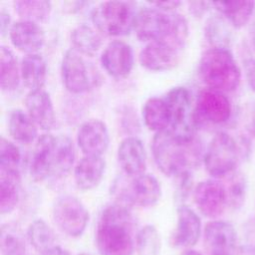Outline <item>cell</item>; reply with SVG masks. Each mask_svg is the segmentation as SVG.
I'll use <instances>...</instances> for the list:
<instances>
[{
	"label": "cell",
	"mask_w": 255,
	"mask_h": 255,
	"mask_svg": "<svg viewBox=\"0 0 255 255\" xmlns=\"http://www.w3.org/2000/svg\"><path fill=\"white\" fill-rule=\"evenodd\" d=\"M135 223L129 208L122 203L108 205L101 213L96 244L101 255H132L135 247Z\"/></svg>",
	"instance_id": "1"
},
{
	"label": "cell",
	"mask_w": 255,
	"mask_h": 255,
	"mask_svg": "<svg viewBox=\"0 0 255 255\" xmlns=\"http://www.w3.org/2000/svg\"><path fill=\"white\" fill-rule=\"evenodd\" d=\"M133 30L140 41H162L180 51L184 49L189 35L188 22L183 15L154 6L141 8L136 13Z\"/></svg>",
	"instance_id": "2"
},
{
	"label": "cell",
	"mask_w": 255,
	"mask_h": 255,
	"mask_svg": "<svg viewBox=\"0 0 255 255\" xmlns=\"http://www.w3.org/2000/svg\"><path fill=\"white\" fill-rule=\"evenodd\" d=\"M151 150L158 169L166 176L172 177L190 171L201 157V147L196 139L183 141L168 129L154 134Z\"/></svg>",
	"instance_id": "3"
},
{
	"label": "cell",
	"mask_w": 255,
	"mask_h": 255,
	"mask_svg": "<svg viewBox=\"0 0 255 255\" xmlns=\"http://www.w3.org/2000/svg\"><path fill=\"white\" fill-rule=\"evenodd\" d=\"M198 74L208 89L222 93L235 91L241 81V70L229 49L206 50L200 57Z\"/></svg>",
	"instance_id": "4"
},
{
	"label": "cell",
	"mask_w": 255,
	"mask_h": 255,
	"mask_svg": "<svg viewBox=\"0 0 255 255\" xmlns=\"http://www.w3.org/2000/svg\"><path fill=\"white\" fill-rule=\"evenodd\" d=\"M136 13L132 2L105 1L93 9L91 19L101 34L125 36L133 29Z\"/></svg>",
	"instance_id": "5"
},
{
	"label": "cell",
	"mask_w": 255,
	"mask_h": 255,
	"mask_svg": "<svg viewBox=\"0 0 255 255\" xmlns=\"http://www.w3.org/2000/svg\"><path fill=\"white\" fill-rule=\"evenodd\" d=\"M241 154L242 149L236 139L225 131H218L203 154L205 169L215 178L230 175L235 171Z\"/></svg>",
	"instance_id": "6"
},
{
	"label": "cell",
	"mask_w": 255,
	"mask_h": 255,
	"mask_svg": "<svg viewBox=\"0 0 255 255\" xmlns=\"http://www.w3.org/2000/svg\"><path fill=\"white\" fill-rule=\"evenodd\" d=\"M171 115V123L168 130L183 141L196 139V123L194 110H192V98L184 87L171 88L163 98Z\"/></svg>",
	"instance_id": "7"
},
{
	"label": "cell",
	"mask_w": 255,
	"mask_h": 255,
	"mask_svg": "<svg viewBox=\"0 0 255 255\" xmlns=\"http://www.w3.org/2000/svg\"><path fill=\"white\" fill-rule=\"evenodd\" d=\"M53 219L57 227L70 237L81 236L89 222V211L76 196L65 194L53 205Z\"/></svg>",
	"instance_id": "8"
},
{
	"label": "cell",
	"mask_w": 255,
	"mask_h": 255,
	"mask_svg": "<svg viewBox=\"0 0 255 255\" xmlns=\"http://www.w3.org/2000/svg\"><path fill=\"white\" fill-rule=\"evenodd\" d=\"M61 75L65 88L73 94H83L95 86L96 72L89 67L83 56L74 49L63 55Z\"/></svg>",
	"instance_id": "9"
},
{
	"label": "cell",
	"mask_w": 255,
	"mask_h": 255,
	"mask_svg": "<svg viewBox=\"0 0 255 255\" xmlns=\"http://www.w3.org/2000/svg\"><path fill=\"white\" fill-rule=\"evenodd\" d=\"M232 115V105L225 93L212 90H202L196 100L194 120L198 123L220 125L226 123Z\"/></svg>",
	"instance_id": "10"
},
{
	"label": "cell",
	"mask_w": 255,
	"mask_h": 255,
	"mask_svg": "<svg viewBox=\"0 0 255 255\" xmlns=\"http://www.w3.org/2000/svg\"><path fill=\"white\" fill-rule=\"evenodd\" d=\"M160 196L161 185L159 181L152 174L147 173L133 177L119 192L121 203L128 207H150L158 202Z\"/></svg>",
	"instance_id": "11"
},
{
	"label": "cell",
	"mask_w": 255,
	"mask_h": 255,
	"mask_svg": "<svg viewBox=\"0 0 255 255\" xmlns=\"http://www.w3.org/2000/svg\"><path fill=\"white\" fill-rule=\"evenodd\" d=\"M193 199L198 210L206 217H219L228 206L225 185L217 179H205L193 189Z\"/></svg>",
	"instance_id": "12"
},
{
	"label": "cell",
	"mask_w": 255,
	"mask_h": 255,
	"mask_svg": "<svg viewBox=\"0 0 255 255\" xmlns=\"http://www.w3.org/2000/svg\"><path fill=\"white\" fill-rule=\"evenodd\" d=\"M133 63L132 48L122 40L110 42L101 55V64L104 70L116 79L128 77L133 68Z\"/></svg>",
	"instance_id": "13"
},
{
	"label": "cell",
	"mask_w": 255,
	"mask_h": 255,
	"mask_svg": "<svg viewBox=\"0 0 255 255\" xmlns=\"http://www.w3.org/2000/svg\"><path fill=\"white\" fill-rule=\"evenodd\" d=\"M203 239L209 255H233L237 234L230 222L215 219L205 225Z\"/></svg>",
	"instance_id": "14"
},
{
	"label": "cell",
	"mask_w": 255,
	"mask_h": 255,
	"mask_svg": "<svg viewBox=\"0 0 255 255\" xmlns=\"http://www.w3.org/2000/svg\"><path fill=\"white\" fill-rule=\"evenodd\" d=\"M77 141L84 155L102 156L110 144L109 129L99 119L88 120L80 126Z\"/></svg>",
	"instance_id": "15"
},
{
	"label": "cell",
	"mask_w": 255,
	"mask_h": 255,
	"mask_svg": "<svg viewBox=\"0 0 255 255\" xmlns=\"http://www.w3.org/2000/svg\"><path fill=\"white\" fill-rule=\"evenodd\" d=\"M56 136L50 132L41 134L34 146L29 172L35 181H43L53 175Z\"/></svg>",
	"instance_id": "16"
},
{
	"label": "cell",
	"mask_w": 255,
	"mask_h": 255,
	"mask_svg": "<svg viewBox=\"0 0 255 255\" xmlns=\"http://www.w3.org/2000/svg\"><path fill=\"white\" fill-rule=\"evenodd\" d=\"M180 53V50L165 42L153 41L147 43L140 51L138 60L146 70L153 72L167 71L178 64Z\"/></svg>",
	"instance_id": "17"
},
{
	"label": "cell",
	"mask_w": 255,
	"mask_h": 255,
	"mask_svg": "<svg viewBox=\"0 0 255 255\" xmlns=\"http://www.w3.org/2000/svg\"><path fill=\"white\" fill-rule=\"evenodd\" d=\"M177 223L170 236V244L175 248H186L196 244L201 233L199 216L188 206L177 207Z\"/></svg>",
	"instance_id": "18"
},
{
	"label": "cell",
	"mask_w": 255,
	"mask_h": 255,
	"mask_svg": "<svg viewBox=\"0 0 255 255\" xmlns=\"http://www.w3.org/2000/svg\"><path fill=\"white\" fill-rule=\"evenodd\" d=\"M9 38L12 45L19 51L30 54H37L45 44V32L35 22L19 20L12 24L9 31Z\"/></svg>",
	"instance_id": "19"
},
{
	"label": "cell",
	"mask_w": 255,
	"mask_h": 255,
	"mask_svg": "<svg viewBox=\"0 0 255 255\" xmlns=\"http://www.w3.org/2000/svg\"><path fill=\"white\" fill-rule=\"evenodd\" d=\"M118 161L123 171L129 176L144 173L146 151L142 141L135 136L124 138L118 148Z\"/></svg>",
	"instance_id": "20"
},
{
	"label": "cell",
	"mask_w": 255,
	"mask_h": 255,
	"mask_svg": "<svg viewBox=\"0 0 255 255\" xmlns=\"http://www.w3.org/2000/svg\"><path fill=\"white\" fill-rule=\"evenodd\" d=\"M27 114L38 128L50 130L56 123V115L50 95L44 90L29 91L25 98Z\"/></svg>",
	"instance_id": "21"
},
{
	"label": "cell",
	"mask_w": 255,
	"mask_h": 255,
	"mask_svg": "<svg viewBox=\"0 0 255 255\" xmlns=\"http://www.w3.org/2000/svg\"><path fill=\"white\" fill-rule=\"evenodd\" d=\"M106 170V161L102 156L84 155L74 168V179L81 190H91L102 181Z\"/></svg>",
	"instance_id": "22"
},
{
	"label": "cell",
	"mask_w": 255,
	"mask_h": 255,
	"mask_svg": "<svg viewBox=\"0 0 255 255\" xmlns=\"http://www.w3.org/2000/svg\"><path fill=\"white\" fill-rule=\"evenodd\" d=\"M21 79L29 91L43 90L47 79V63L40 54L26 55L20 64Z\"/></svg>",
	"instance_id": "23"
},
{
	"label": "cell",
	"mask_w": 255,
	"mask_h": 255,
	"mask_svg": "<svg viewBox=\"0 0 255 255\" xmlns=\"http://www.w3.org/2000/svg\"><path fill=\"white\" fill-rule=\"evenodd\" d=\"M142 118L148 129L155 133L168 129L171 123L170 111L163 98L147 99L142 107Z\"/></svg>",
	"instance_id": "24"
},
{
	"label": "cell",
	"mask_w": 255,
	"mask_h": 255,
	"mask_svg": "<svg viewBox=\"0 0 255 255\" xmlns=\"http://www.w3.org/2000/svg\"><path fill=\"white\" fill-rule=\"evenodd\" d=\"M212 7L233 28L240 29L250 21L255 10V1H217L212 2Z\"/></svg>",
	"instance_id": "25"
},
{
	"label": "cell",
	"mask_w": 255,
	"mask_h": 255,
	"mask_svg": "<svg viewBox=\"0 0 255 255\" xmlns=\"http://www.w3.org/2000/svg\"><path fill=\"white\" fill-rule=\"evenodd\" d=\"M8 130L11 137L21 143H30L38 136V127L30 116L20 109L11 111L8 118Z\"/></svg>",
	"instance_id": "26"
},
{
	"label": "cell",
	"mask_w": 255,
	"mask_h": 255,
	"mask_svg": "<svg viewBox=\"0 0 255 255\" xmlns=\"http://www.w3.org/2000/svg\"><path fill=\"white\" fill-rule=\"evenodd\" d=\"M71 42L74 50L86 56L95 55L103 43L100 32L87 24L78 25L72 30Z\"/></svg>",
	"instance_id": "27"
},
{
	"label": "cell",
	"mask_w": 255,
	"mask_h": 255,
	"mask_svg": "<svg viewBox=\"0 0 255 255\" xmlns=\"http://www.w3.org/2000/svg\"><path fill=\"white\" fill-rule=\"evenodd\" d=\"M20 196V172L0 170V211L10 213L16 207Z\"/></svg>",
	"instance_id": "28"
},
{
	"label": "cell",
	"mask_w": 255,
	"mask_h": 255,
	"mask_svg": "<svg viewBox=\"0 0 255 255\" xmlns=\"http://www.w3.org/2000/svg\"><path fill=\"white\" fill-rule=\"evenodd\" d=\"M232 27L229 22L220 14L209 17L205 23L204 35L211 48L228 49L232 40Z\"/></svg>",
	"instance_id": "29"
},
{
	"label": "cell",
	"mask_w": 255,
	"mask_h": 255,
	"mask_svg": "<svg viewBox=\"0 0 255 255\" xmlns=\"http://www.w3.org/2000/svg\"><path fill=\"white\" fill-rule=\"evenodd\" d=\"M21 72L17 58L6 46L0 48V86L3 91L15 90L20 82Z\"/></svg>",
	"instance_id": "30"
},
{
	"label": "cell",
	"mask_w": 255,
	"mask_h": 255,
	"mask_svg": "<svg viewBox=\"0 0 255 255\" xmlns=\"http://www.w3.org/2000/svg\"><path fill=\"white\" fill-rule=\"evenodd\" d=\"M75 157L76 152L72 139L68 135H57L54 168L52 176L63 177L67 175L74 165Z\"/></svg>",
	"instance_id": "31"
},
{
	"label": "cell",
	"mask_w": 255,
	"mask_h": 255,
	"mask_svg": "<svg viewBox=\"0 0 255 255\" xmlns=\"http://www.w3.org/2000/svg\"><path fill=\"white\" fill-rule=\"evenodd\" d=\"M20 20L38 23L45 21L52 10V3L46 0H19L13 3Z\"/></svg>",
	"instance_id": "32"
},
{
	"label": "cell",
	"mask_w": 255,
	"mask_h": 255,
	"mask_svg": "<svg viewBox=\"0 0 255 255\" xmlns=\"http://www.w3.org/2000/svg\"><path fill=\"white\" fill-rule=\"evenodd\" d=\"M27 238L34 249L41 254L56 246L55 232L43 219L31 222L27 230Z\"/></svg>",
	"instance_id": "33"
},
{
	"label": "cell",
	"mask_w": 255,
	"mask_h": 255,
	"mask_svg": "<svg viewBox=\"0 0 255 255\" xmlns=\"http://www.w3.org/2000/svg\"><path fill=\"white\" fill-rule=\"evenodd\" d=\"M0 249L2 255H25V239L23 233L16 225H2L0 235Z\"/></svg>",
	"instance_id": "34"
},
{
	"label": "cell",
	"mask_w": 255,
	"mask_h": 255,
	"mask_svg": "<svg viewBox=\"0 0 255 255\" xmlns=\"http://www.w3.org/2000/svg\"><path fill=\"white\" fill-rule=\"evenodd\" d=\"M135 248L138 255H158L160 236L153 225H145L136 233Z\"/></svg>",
	"instance_id": "35"
},
{
	"label": "cell",
	"mask_w": 255,
	"mask_h": 255,
	"mask_svg": "<svg viewBox=\"0 0 255 255\" xmlns=\"http://www.w3.org/2000/svg\"><path fill=\"white\" fill-rule=\"evenodd\" d=\"M225 187L228 197V206L233 209L240 208L245 201L247 192V181L245 176L240 172L234 171L230 174L229 183L227 186L225 185Z\"/></svg>",
	"instance_id": "36"
},
{
	"label": "cell",
	"mask_w": 255,
	"mask_h": 255,
	"mask_svg": "<svg viewBox=\"0 0 255 255\" xmlns=\"http://www.w3.org/2000/svg\"><path fill=\"white\" fill-rule=\"evenodd\" d=\"M21 152L19 147L11 140L1 136L0 138V170L19 171Z\"/></svg>",
	"instance_id": "37"
},
{
	"label": "cell",
	"mask_w": 255,
	"mask_h": 255,
	"mask_svg": "<svg viewBox=\"0 0 255 255\" xmlns=\"http://www.w3.org/2000/svg\"><path fill=\"white\" fill-rule=\"evenodd\" d=\"M176 186L174 190V200L178 206L184 205V201L192 190V176L190 171H186L176 177Z\"/></svg>",
	"instance_id": "38"
},
{
	"label": "cell",
	"mask_w": 255,
	"mask_h": 255,
	"mask_svg": "<svg viewBox=\"0 0 255 255\" xmlns=\"http://www.w3.org/2000/svg\"><path fill=\"white\" fill-rule=\"evenodd\" d=\"M244 76L249 88L255 93V58H247L243 63Z\"/></svg>",
	"instance_id": "39"
},
{
	"label": "cell",
	"mask_w": 255,
	"mask_h": 255,
	"mask_svg": "<svg viewBox=\"0 0 255 255\" xmlns=\"http://www.w3.org/2000/svg\"><path fill=\"white\" fill-rule=\"evenodd\" d=\"M212 7V2H189V10L195 16L203 15L209 8Z\"/></svg>",
	"instance_id": "40"
},
{
	"label": "cell",
	"mask_w": 255,
	"mask_h": 255,
	"mask_svg": "<svg viewBox=\"0 0 255 255\" xmlns=\"http://www.w3.org/2000/svg\"><path fill=\"white\" fill-rule=\"evenodd\" d=\"M12 27L11 24V16L8 11H6L4 8H1L0 11V33L2 36H5L7 33H9L10 29Z\"/></svg>",
	"instance_id": "41"
},
{
	"label": "cell",
	"mask_w": 255,
	"mask_h": 255,
	"mask_svg": "<svg viewBox=\"0 0 255 255\" xmlns=\"http://www.w3.org/2000/svg\"><path fill=\"white\" fill-rule=\"evenodd\" d=\"M150 5L166 12H172L176 8H178L181 5L180 1H161V2H153L150 3Z\"/></svg>",
	"instance_id": "42"
},
{
	"label": "cell",
	"mask_w": 255,
	"mask_h": 255,
	"mask_svg": "<svg viewBox=\"0 0 255 255\" xmlns=\"http://www.w3.org/2000/svg\"><path fill=\"white\" fill-rule=\"evenodd\" d=\"M41 255H71L69 251H67L66 249L60 247V246H54L52 248H50L49 250L43 252Z\"/></svg>",
	"instance_id": "43"
},
{
	"label": "cell",
	"mask_w": 255,
	"mask_h": 255,
	"mask_svg": "<svg viewBox=\"0 0 255 255\" xmlns=\"http://www.w3.org/2000/svg\"><path fill=\"white\" fill-rule=\"evenodd\" d=\"M181 255H202L200 252L196 251V250H192V249H188L185 250L184 252L181 253Z\"/></svg>",
	"instance_id": "44"
},
{
	"label": "cell",
	"mask_w": 255,
	"mask_h": 255,
	"mask_svg": "<svg viewBox=\"0 0 255 255\" xmlns=\"http://www.w3.org/2000/svg\"><path fill=\"white\" fill-rule=\"evenodd\" d=\"M251 129L255 135V108H254V110L252 112V116H251Z\"/></svg>",
	"instance_id": "45"
},
{
	"label": "cell",
	"mask_w": 255,
	"mask_h": 255,
	"mask_svg": "<svg viewBox=\"0 0 255 255\" xmlns=\"http://www.w3.org/2000/svg\"><path fill=\"white\" fill-rule=\"evenodd\" d=\"M251 38H252L253 44L255 45V17H254V20H253L252 26H251Z\"/></svg>",
	"instance_id": "46"
},
{
	"label": "cell",
	"mask_w": 255,
	"mask_h": 255,
	"mask_svg": "<svg viewBox=\"0 0 255 255\" xmlns=\"http://www.w3.org/2000/svg\"><path fill=\"white\" fill-rule=\"evenodd\" d=\"M79 255H92V254L87 253V252H83V253H81V254H79Z\"/></svg>",
	"instance_id": "47"
}]
</instances>
